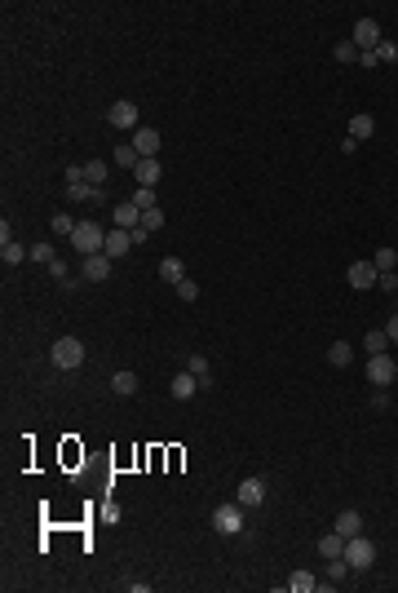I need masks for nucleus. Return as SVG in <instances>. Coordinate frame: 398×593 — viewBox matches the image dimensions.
Returning a JSON list of instances; mask_svg holds the SVG:
<instances>
[{
	"label": "nucleus",
	"mask_w": 398,
	"mask_h": 593,
	"mask_svg": "<svg viewBox=\"0 0 398 593\" xmlns=\"http://www.w3.org/2000/svg\"><path fill=\"white\" fill-rule=\"evenodd\" d=\"M85 182V169H80V164H66V186H80Z\"/></svg>",
	"instance_id": "38"
},
{
	"label": "nucleus",
	"mask_w": 398,
	"mask_h": 593,
	"mask_svg": "<svg viewBox=\"0 0 398 593\" xmlns=\"http://www.w3.org/2000/svg\"><path fill=\"white\" fill-rule=\"evenodd\" d=\"M358 67H363V71H372V67H380V58H376V49H368V54H358Z\"/></svg>",
	"instance_id": "39"
},
{
	"label": "nucleus",
	"mask_w": 398,
	"mask_h": 593,
	"mask_svg": "<svg viewBox=\"0 0 398 593\" xmlns=\"http://www.w3.org/2000/svg\"><path fill=\"white\" fill-rule=\"evenodd\" d=\"M332 532H341L345 540H350V536H358V532H363V518H358V509H341V514H337V527H332Z\"/></svg>",
	"instance_id": "17"
},
{
	"label": "nucleus",
	"mask_w": 398,
	"mask_h": 593,
	"mask_svg": "<svg viewBox=\"0 0 398 593\" xmlns=\"http://www.w3.org/2000/svg\"><path fill=\"white\" fill-rule=\"evenodd\" d=\"M128 248H133V235H128V230H124V226H115V230H107V248H102V253H107L111 261H120V257H124Z\"/></svg>",
	"instance_id": "15"
},
{
	"label": "nucleus",
	"mask_w": 398,
	"mask_h": 593,
	"mask_svg": "<svg viewBox=\"0 0 398 593\" xmlns=\"http://www.w3.org/2000/svg\"><path fill=\"white\" fill-rule=\"evenodd\" d=\"M345 563H350V571H368V567L376 563V545H372L363 532L350 536V540H345Z\"/></svg>",
	"instance_id": "3"
},
{
	"label": "nucleus",
	"mask_w": 398,
	"mask_h": 593,
	"mask_svg": "<svg viewBox=\"0 0 398 593\" xmlns=\"http://www.w3.org/2000/svg\"><path fill=\"white\" fill-rule=\"evenodd\" d=\"M372 133H376V120H372V115H368V111H358V115H354V120H350V138H354V142L363 146V142H368Z\"/></svg>",
	"instance_id": "19"
},
{
	"label": "nucleus",
	"mask_w": 398,
	"mask_h": 593,
	"mask_svg": "<svg viewBox=\"0 0 398 593\" xmlns=\"http://www.w3.org/2000/svg\"><path fill=\"white\" fill-rule=\"evenodd\" d=\"M332 54H337V62H358V49H354V40H341L337 49H332Z\"/></svg>",
	"instance_id": "33"
},
{
	"label": "nucleus",
	"mask_w": 398,
	"mask_h": 593,
	"mask_svg": "<svg viewBox=\"0 0 398 593\" xmlns=\"http://www.w3.org/2000/svg\"><path fill=\"white\" fill-rule=\"evenodd\" d=\"M186 372H195L199 381H204V376H212V368H208V354H191V359H186Z\"/></svg>",
	"instance_id": "30"
},
{
	"label": "nucleus",
	"mask_w": 398,
	"mask_h": 593,
	"mask_svg": "<svg viewBox=\"0 0 398 593\" xmlns=\"http://www.w3.org/2000/svg\"><path fill=\"white\" fill-rule=\"evenodd\" d=\"M85 341H80V337H58L54 341V350H49V364H54L58 372H76L80 364H85Z\"/></svg>",
	"instance_id": "1"
},
{
	"label": "nucleus",
	"mask_w": 398,
	"mask_h": 593,
	"mask_svg": "<svg viewBox=\"0 0 398 593\" xmlns=\"http://www.w3.org/2000/svg\"><path fill=\"white\" fill-rule=\"evenodd\" d=\"M341 155H358V142H354L350 133H345V138H341Z\"/></svg>",
	"instance_id": "42"
},
{
	"label": "nucleus",
	"mask_w": 398,
	"mask_h": 593,
	"mask_svg": "<svg viewBox=\"0 0 398 593\" xmlns=\"http://www.w3.org/2000/svg\"><path fill=\"white\" fill-rule=\"evenodd\" d=\"M111 390L120 394V399H133V394L142 390V381H138V372H128V368H115V372H111Z\"/></svg>",
	"instance_id": "14"
},
{
	"label": "nucleus",
	"mask_w": 398,
	"mask_h": 593,
	"mask_svg": "<svg viewBox=\"0 0 398 593\" xmlns=\"http://www.w3.org/2000/svg\"><path fill=\"white\" fill-rule=\"evenodd\" d=\"M376 58L380 62H398V40H380L376 44Z\"/></svg>",
	"instance_id": "36"
},
{
	"label": "nucleus",
	"mask_w": 398,
	"mask_h": 593,
	"mask_svg": "<svg viewBox=\"0 0 398 593\" xmlns=\"http://www.w3.org/2000/svg\"><path fill=\"white\" fill-rule=\"evenodd\" d=\"M341 553H345V536H341V532H327V536L319 540V558L327 563V558H341Z\"/></svg>",
	"instance_id": "21"
},
{
	"label": "nucleus",
	"mask_w": 398,
	"mask_h": 593,
	"mask_svg": "<svg viewBox=\"0 0 398 593\" xmlns=\"http://www.w3.org/2000/svg\"><path fill=\"white\" fill-rule=\"evenodd\" d=\"M243 522H248V518H243V505H239V501L212 509V532H222V536H239Z\"/></svg>",
	"instance_id": "4"
},
{
	"label": "nucleus",
	"mask_w": 398,
	"mask_h": 593,
	"mask_svg": "<svg viewBox=\"0 0 398 593\" xmlns=\"http://www.w3.org/2000/svg\"><path fill=\"white\" fill-rule=\"evenodd\" d=\"M319 585H323V580H319V575H314V571H292L284 589H288V593H314Z\"/></svg>",
	"instance_id": "16"
},
{
	"label": "nucleus",
	"mask_w": 398,
	"mask_h": 593,
	"mask_svg": "<svg viewBox=\"0 0 398 593\" xmlns=\"http://www.w3.org/2000/svg\"><path fill=\"white\" fill-rule=\"evenodd\" d=\"M80 279H89V284H107V279H111V257L107 253L80 257Z\"/></svg>",
	"instance_id": "6"
},
{
	"label": "nucleus",
	"mask_w": 398,
	"mask_h": 593,
	"mask_svg": "<svg viewBox=\"0 0 398 593\" xmlns=\"http://www.w3.org/2000/svg\"><path fill=\"white\" fill-rule=\"evenodd\" d=\"M115 226H128V230L142 226V208L133 204V200H128V204H115Z\"/></svg>",
	"instance_id": "23"
},
{
	"label": "nucleus",
	"mask_w": 398,
	"mask_h": 593,
	"mask_svg": "<svg viewBox=\"0 0 398 593\" xmlns=\"http://www.w3.org/2000/svg\"><path fill=\"white\" fill-rule=\"evenodd\" d=\"M372 407L385 412V407H390V390H376V394H372Z\"/></svg>",
	"instance_id": "40"
},
{
	"label": "nucleus",
	"mask_w": 398,
	"mask_h": 593,
	"mask_svg": "<svg viewBox=\"0 0 398 593\" xmlns=\"http://www.w3.org/2000/svg\"><path fill=\"white\" fill-rule=\"evenodd\" d=\"M107 173H111L107 160H89V164H85V182H89V186H107Z\"/></svg>",
	"instance_id": "24"
},
{
	"label": "nucleus",
	"mask_w": 398,
	"mask_h": 593,
	"mask_svg": "<svg viewBox=\"0 0 398 593\" xmlns=\"http://www.w3.org/2000/svg\"><path fill=\"white\" fill-rule=\"evenodd\" d=\"M390 333H385V328H376V333H368V337H363V350H368V354H390Z\"/></svg>",
	"instance_id": "22"
},
{
	"label": "nucleus",
	"mask_w": 398,
	"mask_h": 593,
	"mask_svg": "<svg viewBox=\"0 0 398 593\" xmlns=\"http://www.w3.org/2000/svg\"><path fill=\"white\" fill-rule=\"evenodd\" d=\"M199 390H204V385H199V376H195V372H177V376H173V385H169V394H173L177 403H191Z\"/></svg>",
	"instance_id": "11"
},
{
	"label": "nucleus",
	"mask_w": 398,
	"mask_h": 593,
	"mask_svg": "<svg viewBox=\"0 0 398 593\" xmlns=\"http://www.w3.org/2000/svg\"><path fill=\"white\" fill-rule=\"evenodd\" d=\"M385 333H390V341L398 345V315H390V323H385Z\"/></svg>",
	"instance_id": "43"
},
{
	"label": "nucleus",
	"mask_w": 398,
	"mask_h": 593,
	"mask_svg": "<svg viewBox=\"0 0 398 593\" xmlns=\"http://www.w3.org/2000/svg\"><path fill=\"white\" fill-rule=\"evenodd\" d=\"M350 40H354V49H358V54H368V49H376V44L385 40V36H380V27H376L372 18H363V23L354 27V36H350Z\"/></svg>",
	"instance_id": "13"
},
{
	"label": "nucleus",
	"mask_w": 398,
	"mask_h": 593,
	"mask_svg": "<svg viewBox=\"0 0 398 593\" xmlns=\"http://www.w3.org/2000/svg\"><path fill=\"white\" fill-rule=\"evenodd\" d=\"M265 496H270V491H265V479H243L239 491H235V501H239L243 509H261Z\"/></svg>",
	"instance_id": "7"
},
{
	"label": "nucleus",
	"mask_w": 398,
	"mask_h": 593,
	"mask_svg": "<svg viewBox=\"0 0 398 593\" xmlns=\"http://www.w3.org/2000/svg\"><path fill=\"white\" fill-rule=\"evenodd\" d=\"M372 266L385 275V270H398V253L394 248H376V257H372Z\"/></svg>",
	"instance_id": "27"
},
{
	"label": "nucleus",
	"mask_w": 398,
	"mask_h": 593,
	"mask_svg": "<svg viewBox=\"0 0 398 593\" xmlns=\"http://www.w3.org/2000/svg\"><path fill=\"white\" fill-rule=\"evenodd\" d=\"M345 575H350V563H345V553H341V558H327V585L345 580Z\"/></svg>",
	"instance_id": "28"
},
{
	"label": "nucleus",
	"mask_w": 398,
	"mask_h": 593,
	"mask_svg": "<svg viewBox=\"0 0 398 593\" xmlns=\"http://www.w3.org/2000/svg\"><path fill=\"white\" fill-rule=\"evenodd\" d=\"M76 226H80V222L71 217V212H54V222H49V230H54L58 239H71V235H76Z\"/></svg>",
	"instance_id": "25"
},
{
	"label": "nucleus",
	"mask_w": 398,
	"mask_h": 593,
	"mask_svg": "<svg viewBox=\"0 0 398 593\" xmlns=\"http://www.w3.org/2000/svg\"><path fill=\"white\" fill-rule=\"evenodd\" d=\"M177 296H181V301H199V284H195V279H181V284H177Z\"/></svg>",
	"instance_id": "34"
},
{
	"label": "nucleus",
	"mask_w": 398,
	"mask_h": 593,
	"mask_svg": "<svg viewBox=\"0 0 398 593\" xmlns=\"http://www.w3.org/2000/svg\"><path fill=\"white\" fill-rule=\"evenodd\" d=\"M142 226H146V230H151V235H155V230L164 226V208H146V212H142Z\"/></svg>",
	"instance_id": "35"
},
{
	"label": "nucleus",
	"mask_w": 398,
	"mask_h": 593,
	"mask_svg": "<svg viewBox=\"0 0 398 593\" xmlns=\"http://www.w3.org/2000/svg\"><path fill=\"white\" fill-rule=\"evenodd\" d=\"M133 177H138V186H159L164 182V164L155 160V155H146V160H138V169H133Z\"/></svg>",
	"instance_id": "10"
},
{
	"label": "nucleus",
	"mask_w": 398,
	"mask_h": 593,
	"mask_svg": "<svg viewBox=\"0 0 398 593\" xmlns=\"http://www.w3.org/2000/svg\"><path fill=\"white\" fill-rule=\"evenodd\" d=\"M376 288H380V292H394V288H398V270H385V275L376 279Z\"/></svg>",
	"instance_id": "37"
},
{
	"label": "nucleus",
	"mask_w": 398,
	"mask_h": 593,
	"mask_svg": "<svg viewBox=\"0 0 398 593\" xmlns=\"http://www.w3.org/2000/svg\"><path fill=\"white\" fill-rule=\"evenodd\" d=\"M133 204H138L142 212H146V208H159V204H155V191H151V186H138V191H133Z\"/></svg>",
	"instance_id": "31"
},
{
	"label": "nucleus",
	"mask_w": 398,
	"mask_h": 593,
	"mask_svg": "<svg viewBox=\"0 0 398 593\" xmlns=\"http://www.w3.org/2000/svg\"><path fill=\"white\" fill-rule=\"evenodd\" d=\"M23 257H31V253L23 248V244H18V239H13V244H5V248H0V261H5V266H18V261H23Z\"/></svg>",
	"instance_id": "29"
},
{
	"label": "nucleus",
	"mask_w": 398,
	"mask_h": 593,
	"mask_svg": "<svg viewBox=\"0 0 398 593\" xmlns=\"http://www.w3.org/2000/svg\"><path fill=\"white\" fill-rule=\"evenodd\" d=\"M159 279L177 288L181 279H186V266H181V257H164V261H159Z\"/></svg>",
	"instance_id": "20"
},
{
	"label": "nucleus",
	"mask_w": 398,
	"mask_h": 593,
	"mask_svg": "<svg viewBox=\"0 0 398 593\" xmlns=\"http://www.w3.org/2000/svg\"><path fill=\"white\" fill-rule=\"evenodd\" d=\"M368 381L376 390H390L398 381V364H394L390 354H368Z\"/></svg>",
	"instance_id": "5"
},
{
	"label": "nucleus",
	"mask_w": 398,
	"mask_h": 593,
	"mask_svg": "<svg viewBox=\"0 0 398 593\" xmlns=\"http://www.w3.org/2000/svg\"><path fill=\"white\" fill-rule=\"evenodd\" d=\"M31 261H44V266H54V261H58L54 244H36V248H31Z\"/></svg>",
	"instance_id": "32"
},
{
	"label": "nucleus",
	"mask_w": 398,
	"mask_h": 593,
	"mask_svg": "<svg viewBox=\"0 0 398 593\" xmlns=\"http://www.w3.org/2000/svg\"><path fill=\"white\" fill-rule=\"evenodd\" d=\"M159 142H164V138H159V128H151V124L133 128V151H138L142 160H146V155H155V151H159Z\"/></svg>",
	"instance_id": "12"
},
{
	"label": "nucleus",
	"mask_w": 398,
	"mask_h": 593,
	"mask_svg": "<svg viewBox=\"0 0 398 593\" xmlns=\"http://www.w3.org/2000/svg\"><path fill=\"white\" fill-rule=\"evenodd\" d=\"M327 364H332V368H350V364H354V345H350V341H332V345H327Z\"/></svg>",
	"instance_id": "18"
},
{
	"label": "nucleus",
	"mask_w": 398,
	"mask_h": 593,
	"mask_svg": "<svg viewBox=\"0 0 398 593\" xmlns=\"http://www.w3.org/2000/svg\"><path fill=\"white\" fill-rule=\"evenodd\" d=\"M128 235H133V248H138V244H146V239H151V230H146V226H133Z\"/></svg>",
	"instance_id": "41"
},
{
	"label": "nucleus",
	"mask_w": 398,
	"mask_h": 593,
	"mask_svg": "<svg viewBox=\"0 0 398 593\" xmlns=\"http://www.w3.org/2000/svg\"><path fill=\"white\" fill-rule=\"evenodd\" d=\"M107 120H111L115 128H142V124H138V102H128V97H120V102H111Z\"/></svg>",
	"instance_id": "9"
},
{
	"label": "nucleus",
	"mask_w": 398,
	"mask_h": 593,
	"mask_svg": "<svg viewBox=\"0 0 398 593\" xmlns=\"http://www.w3.org/2000/svg\"><path fill=\"white\" fill-rule=\"evenodd\" d=\"M138 151H133V142H124V146H115V169H138Z\"/></svg>",
	"instance_id": "26"
},
{
	"label": "nucleus",
	"mask_w": 398,
	"mask_h": 593,
	"mask_svg": "<svg viewBox=\"0 0 398 593\" xmlns=\"http://www.w3.org/2000/svg\"><path fill=\"white\" fill-rule=\"evenodd\" d=\"M71 248H76L80 257L102 253V248H107V230L97 226V222H80V226H76V235H71Z\"/></svg>",
	"instance_id": "2"
},
{
	"label": "nucleus",
	"mask_w": 398,
	"mask_h": 593,
	"mask_svg": "<svg viewBox=\"0 0 398 593\" xmlns=\"http://www.w3.org/2000/svg\"><path fill=\"white\" fill-rule=\"evenodd\" d=\"M345 279H350V288H358V292H368V288H376V279H380V270L372 266V261H350V270H345Z\"/></svg>",
	"instance_id": "8"
}]
</instances>
